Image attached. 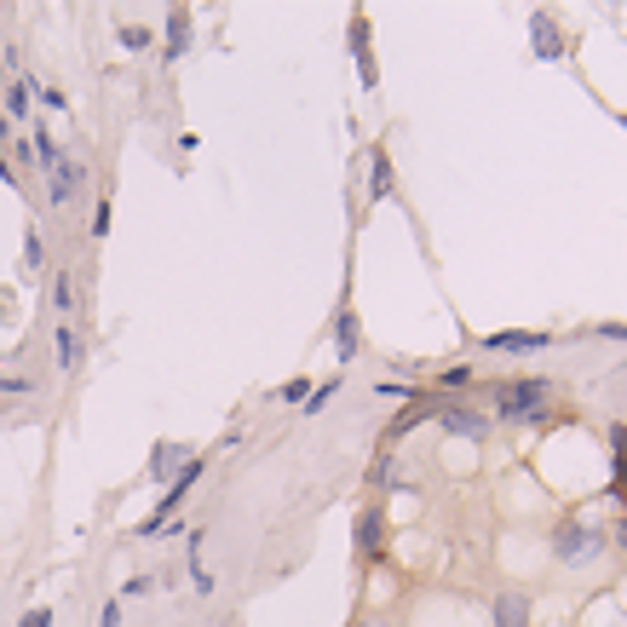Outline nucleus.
Returning a JSON list of instances; mask_svg holds the SVG:
<instances>
[{"label":"nucleus","instance_id":"1","mask_svg":"<svg viewBox=\"0 0 627 627\" xmlns=\"http://www.w3.org/2000/svg\"><path fill=\"white\" fill-rule=\"evenodd\" d=\"M547 397H553V380L547 374H524V380L501 386L495 420H507V426H547Z\"/></svg>","mask_w":627,"mask_h":627},{"label":"nucleus","instance_id":"2","mask_svg":"<svg viewBox=\"0 0 627 627\" xmlns=\"http://www.w3.org/2000/svg\"><path fill=\"white\" fill-rule=\"evenodd\" d=\"M553 553H558V564H593L604 553V530L593 518H564L553 535Z\"/></svg>","mask_w":627,"mask_h":627},{"label":"nucleus","instance_id":"3","mask_svg":"<svg viewBox=\"0 0 627 627\" xmlns=\"http://www.w3.org/2000/svg\"><path fill=\"white\" fill-rule=\"evenodd\" d=\"M81 185H87V162L64 156V162L47 173V202H52V208H70L75 196H81Z\"/></svg>","mask_w":627,"mask_h":627},{"label":"nucleus","instance_id":"4","mask_svg":"<svg viewBox=\"0 0 627 627\" xmlns=\"http://www.w3.org/2000/svg\"><path fill=\"white\" fill-rule=\"evenodd\" d=\"M357 558H363V564H380V553H386V512H357Z\"/></svg>","mask_w":627,"mask_h":627},{"label":"nucleus","instance_id":"5","mask_svg":"<svg viewBox=\"0 0 627 627\" xmlns=\"http://www.w3.org/2000/svg\"><path fill=\"white\" fill-rule=\"evenodd\" d=\"M553 334H530V328H507V334H484V351H512V357H530V351H547Z\"/></svg>","mask_w":627,"mask_h":627},{"label":"nucleus","instance_id":"6","mask_svg":"<svg viewBox=\"0 0 627 627\" xmlns=\"http://www.w3.org/2000/svg\"><path fill=\"white\" fill-rule=\"evenodd\" d=\"M530 41H535V58L541 64H558L564 58V35H558L553 12H530Z\"/></svg>","mask_w":627,"mask_h":627},{"label":"nucleus","instance_id":"7","mask_svg":"<svg viewBox=\"0 0 627 627\" xmlns=\"http://www.w3.org/2000/svg\"><path fill=\"white\" fill-rule=\"evenodd\" d=\"M438 426L449 432V438H472V443L489 432V420H484V415H472V409H449V403L438 409Z\"/></svg>","mask_w":627,"mask_h":627},{"label":"nucleus","instance_id":"8","mask_svg":"<svg viewBox=\"0 0 627 627\" xmlns=\"http://www.w3.org/2000/svg\"><path fill=\"white\" fill-rule=\"evenodd\" d=\"M489 622L495 627H530V599H524V593H495Z\"/></svg>","mask_w":627,"mask_h":627},{"label":"nucleus","instance_id":"9","mask_svg":"<svg viewBox=\"0 0 627 627\" xmlns=\"http://www.w3.org/2000/svg\"><path fill=\"white\" fill-rule=\"evenodd\" d=\"M357 346H363V328H357V311H340V317H334V357H340V369H346L351 357H357Z\"/></svg>","mask_w":627,"mask_h":627},{"label":"nucleus","instance_id":"10","mask_svg":"<svg viewBox=\"0 0 627 627\" xmlns=\"http://www.w3.org/2000/svg\"><path fill=\"white\" fill-rule=\"evenodd\" d=\"M185 461H190V455L179 449V443H156V455H150V478H156V484H173Z\"/></svg>","mask_w":627,"mask_h":627},{"label":"nucleus","instance_id":"11","mask_svg":"<svg viewBox=\"0 0 627 627\" xmlns=\"http://www.w3.org/2000/svg\"><path fill=\"white\" fill-rule=\"evenodd\" d=\"M52 346H58V369H64V374L81 369V334H75V323L52 328Z\"/></svg>","mask_w":627,"mask_h":627},{"label":"nucleus","instance_id":"12","mask_svg":"<svg viewBox=\"0 0 627 627\" xmlns=\"http://www.w3.org/2000/svg\"><path fill=\"white\" fill-rule=\"evenodd\" d=\"M386 196H392V156L369 150V202H386Z\"/></svg>","mask_w":627,"mask_h":627},{"label":"nucleus","instance_id":"13","mask_svg":"<svg viewBox=\"0 0 627 627\" xmlns=\"http://www.w3.org/2000/svg\"><path fill=\"white\" fill-rule=\"evenodd\" d=\"M0 110L24 121L29 110H35V87H29V81H12V87H6V98H0Z\"/></svg>","mask_w":627,"mask_h":627},{"label":"nucleus","instance_id":"14","mask_svg":"<svg viewBox=\"0 0 627 627\" xmlns=\"http://www.w3.org/2000/svg\"><path fill=\"white\" fill-rule=\"evenodd\" d=\"M190 52V12H173L167 18V58H185Z\"/></svg>","mask_w":627,"mask_h":627},{"label":"nucleus","instance_id":"15","mask_svg":"<svg viewBox=\"0 0 627 627\" xmlns=\"http://www.w3.org/2000/svg\"><path fill=\"white\" fill-rule=\"evenodd\" d=\"M610 455H616V495H627V426H610Z\"/></svg>","mask_w":627,"mask_h":627},{"label":"nucleus","instance_id":"16","mask_svg":"<svg viewBox=\"0 0 627 627\" xmlns=\"http://www.w3.org/2000/svg\"><path fill=\"white\" fill-rule=\"evenodd\" d=\"M52 305H58L64 317L75 311V277H70V271H58V277H52Z\"/></svg>","mask_w":627,"mask_h":627},{"label":"nucleus","instance_id":"17","mask_svg":"<svg viewBox=\"0 0 627 627\" xmlns=\"http://www.w3.org/2000/svg\"><path fill=\"white\" fill-rule=\"evenodd\" d=\"M340 392V380H323V386H317V392L305 397V415H317V409H328V397Z\"/></svg>","mask_w":627,"mask_h":627},{"label":"nucleus","instance_id":"18","mask_svg":"<svg viewBox=\"0 0 627 627\" xmlns=\"http://www.w3.org/2000/svg\"><path fill=\"white\" fill-rule=\"evenodd\" d=\"M121 47H127V52H144V47H150V29H144V24H127V29H121Z\"/></svg>","mask_w":627,"mask_h":627},{"label":"nucleus","instance_id":"19","mask_svg":"<svg viewBox=\"0 0 627 627\" xmlns=\"http://www.w3.org/2000/svg\"><path fill=\"white\" fill-rule=\"evenodd\" d=\"M466 380H472V369H466V363H455V369H443V374H438V386H443V392H461Z\"/></svg>","mask_w":627,"mask_h":627},{"label":"nucleus","instance_id":"20","mask_svg":"<svg viewBox=\"0 0 627 627\" xmlns=\"http://www.w3.org/2000/svg\"><path fill=\"white\" fill-rule=\"evenodd\" d=\"M24 259H29V265H47V242H41V231L24 236Z\"/></svg>","mask_w":627,"mask_h":627},{"label":"nucleus","instance_id":"21","mask_svg":"<svg viewBox=\"0 0 627 627\" xmlns=\"http://www.w3.org/2000/svg\"><path fill=\"white\" fill-rule=\"evenodd\" d=\"M277 397H282V403H305V397H311V380H288Z\"/></svg>","mask_w":627,"mask_h":627},{"label":"nucleus","instance_id":"22","mask_svg":"<svg viewBox=\"0 0 627 627\" xmlns=\"http://www.w3.org/2000/svg\"><path fill=\"white\" fill-rule=\"evenodd\" d=\"M380 397H403V403H415L420 386H397V380H380Z\"/></svg>","mask_w":627,"mask_h":627},{"label":"nucleus","instance_id":"23","mask_svg":"<svg viewBox=\"0 0 627 627\" xmlns=\"http://www.w3.org/2000/svg\"><path fill=\"white\" fill-rule=\"evenodd\" d=\"M374 484H386V489L397 484V466H392V455H380V461H374Z\"/></svg>","mask_w":627,"mask_h":627},{"label":"nucleus","instance_id":"24","mask_svg":"<svg viewBox=\"0 0 627 627\" xmlns=\"http://www.w3.org/2000/svg\"><path fill=\"white\" fill-rule=\"evenodd\" d=\"M93 236H110V196L93 208Z\"/></svg>","mask_w":627,"mask_h":627},{"label":"nucleus","instance_id":"25","mask_svg":"<svg viewBox=\"0 0 627 627\" xmlns=\"http://www.w3.org/2000/svg\"><path fill=\"white\" fill-rule=\"evenodd\" d=\"M98 627H121V599L104 604V616H98Z\"/></svg>","mask_w":627,"mask_h":627},{"label":"nucleus","instance_id":"26","mask_svg":"<svg viewBox=\"0 0 627 627\" xmlns=\"http://www.w3.org/2000/svg\"><path fill=\"white\" fill-rule=\"evenodd\" d=\"M18 627H52V610H29V616H24Z\"/></svg>","mask_w":627,"mask_h":627},{"label":"nucleus","instance_id":"27","mask_svg":"<svg viewBox=\"0 0 627 627\" xmlns=\"http://www.w3.org/2000/svg\"><path fill=\"white\" fill-rule=\"evenodd\" d=\"M599 334H604V340H627V323H604Z\"/></svg>","mask_w":627,"mask_h":627},{"label":"nucleus","instance_id":"28","mask_svg":"<svg viewBox=\"0 0 627 627\" xmlns=\"http://www.w3.org/2000/svg\"><path fill=\"white\" fill-rule=\"evenodd\" d=\"M616 541H622V553H627V518H622V524H616Z\"/></svg>","mask_w":627,"mask_h":627},{"label":"nucleus","instance_id":"29","mask_svg":"<svg viewBox=\"0 0 627 627\" xmlns=\"http://www.w3.org/2000/svg\"><path fill=\"white\" fill-rule=\"evenodd\" d=\"M357 627H386V622H374V616H363V622H357Z\"/></svg>","mask_w":627,"mask_h":627},{"label":"nucleus","instance_id":"30","mask_svg":"<svg viewBox=\"0 0 627 627\" xmlns=\"http://www.w3.org/2000/svg\"><path fill=\"white\" fill-rule=\"evenodd\" d=\"M0 133H6V110H0Z\"/></svg>","mask_w":627,"mask_h":627}]
</instances>
